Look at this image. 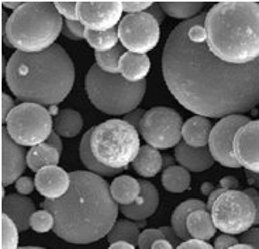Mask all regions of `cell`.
<instances>
[{"instance_id": "7a4b0ae2", "label": "cell", "mask_w": 259, "mask_h": 249, "mask_svg": "<svg viewBox=\"0 0 259 249\" xmlns=\"http://www.w3.org/2000/svg\"><path fill=\"white\" fill-rule=\"evenodd\" d=\"M69 175V191L58 200H46L41 206L54 216V232L65 242H97L109 235L117 223L118 204L111 196L109 183L99 175L84 171Z\"/></svg>"}, {"instance_id": "6125c7cd", "label": "cell", "mask_w": 259, "mask_h": 249, "mask_svg": "<svg viewBox=\"0 0 259 249\" xmlns=\"http://www.w3.org/2000/svg\"><path fill=\"white\" fill-rule=\"evenodd\" d=\"M20 249H46V248H39V246H24V248Z\"/></svg>"}, {"instance_id": "cb8c5ba5", "label": "cell", "mask_w": 259, "mask_h": 249, "mask_svg": "<svg viewBox=\"0 0 259 249\" xmlns=\"http://www.w3.org/2000/svg\"><path fill=\"white\" fill-rule=\"evenodd\" d=\"M189 235L199 239V241H208L215 234V225H214L213 217L207 210H196L189 216L186 221Z\"/></svg>"}, {"instance_id": "277c9868", "label": "cell", "mask_w": 259, "mask_h": 249, "mask_svg": "<svg viewBox=\"0 0 259 249\" xmlns=\"http://www.w3.org/2000/svg\"><path fill=\"white\" fill-rule=\"evenodd\" d=\"M204 28L210 51L233 65L259 59L258 2H220L206 13Z\"/></svg>"}, {"instance_id": "52a82bcc", "label": "cell", "mask_w": 259, "mask_h": 249, "mask_svg": "<svg viewBox=\"0 0 259 249\" xmlns=\"http://www.w3.org/2000/svg\"><path fill=\"white\" fill-rule=\"evenodd\" d=\"M91 148L97 161L111 169H125L136 161L140 145V132L120 118H111L93 127Z\"/></svg>"}, {"instance_id": "f907efd6", "label": "cell", "mask_w": 259, "mask_h": 249, "mask_svg": "<svg viewBox=\"0 0 259 249\" xmlns=\"http://www.w3.org/2000/svg\"><path fill=\"white\" fill-rule=\"evenodd\" d=\"M47 144L51 145L52 148H55L59 154L62 152V139H61V135H58L55 131H52L50 138L47 139Z\"/></svg>"}, {"instance_id": "ee69618b", "label": "cell", "mask_w": 259, "mask_h": 249, "mask_svg": "<svg viewBox=\"0 0 259 249\" xmlns=\"http://www.w3.org/2000/svg\"><path fill=\"white\" fill-rule=\"evenodd\" d=\"M144 114H145V112H144L143 109H137V110H134V112L125 114L123 120L124 121H127L128 124L133 125L134 128H137V131H138V128H140V124H141V120H143Z\"/></svg>"}, {"instance_id": "681fc988", "label": "cell", "mask_w": 259, "mask_h": 249, "mask_svg": "<svg viewBox=\"0 0 259 249\" xmlns=\"http://www.w3.org/2000/svg\"><path fill=\"white\" fill-rule=\"evenodd\" d=\"M147 13H149L151 16H154L159 24H161L162 21H163V19H165V12L162 10V7L159 6V3H154V5L147 10Z\"/></svg>"}, {"instance_id": "ba28073f", "label": "cell", "mask_w": 259, "mask_h": 249, "mask_svg": "<svg viewBox=\"0 0 259 249\" xmlns=\"http://www.w3.org/2000/svg\"><path fill=\"white\" fill-rule=\"evenodd\" d=\"M6 131L20 146H37L46 144L52 134L54 121L51 113L37 103H20L9 114Z\"/></svg>"}, {"instance_id": "6f0895ef", "label": "cell", "mask_w": 259, "mask_h": 249, "mask_svg": "<svg viewBox=\"0 0 259 249\" xmlns=\"http://www.w3.org/2000/svg\"><path fill=\"white\" fill-rule=\"evenodd\" d=\"M213 184L211 183H206L201 186V193L203 194H206V196H210L211 193H213Z\"/></svg>"}, {"instance_id": "5bb4252c", "label": "cell", "mask_w": 259, "mask_h": 249, "mask_svg": "<svg viewBox=\"0 0 259 249\" xmlns=\"http://www.w3.org/2000/svg\"><path fill=\"white\" fill-rule=\"evenodd\" d=\"M234 157L246 171L259 175V120H252L235 134Z\"/></svg>"}, {"instance_id": "ac0fdd59", "label": "cell", "mask_w": 259, "mask_h": 249, "mask_svg": "<svg viewBox=\"0 0 259 249\" xmlns=\"http://www.w3.org/2000/svg\"><path fill=\"white\" fill-rule=\"evenodd\" d=\"M35 213V204L31 198L21 194H9L2 200V214L13 221L19 231L30 228L32 214Z\"/></svg>"}, {"instance_id": "f1b7e54d", "label": "cell", "mask_w": 259, "mask_h": 249, "mask_svg": "<svg viewBox=\"0 0 259 249\" xmlns=\"http://www.w3.org/2000/svg\"><path fill=\"white\" fill-rule=\"evenodd\" d=\"M162 186L163 189L169 193L179 194L186 191L190 187V173L188 169H185L183 166H170L168 169H165L162 173Z\"/></svg>"}, {"instance_id": "ab89813d", "label": "cell", "mask_w": 259, "mask_h": 249, "mask_svg": "<svg viewBox=\"0 0 259 249\" xmlns=\"http://www.w3.org/2000/svg\"><path fill=\"white\" fill-rule=\"evenodd\" d=\"M14 186H16V190H17L19 194H21V196H27V194L32 193L34 187H35V182H32V179H30V177L23 176L20 177L19 180L14 183Z\"/></svg>"}, {"instance_id": "f546056e", "label": "cell", "mask_w": 259, "mask_h": 249, "mask_svg": "<svg viewBox=\"0 0 259 249\" xmlns=\"http://www.w3.org/2000/svg\"><path fill=\"white\" fill-rule=\"evenodd\" d=\"M159 6L170 17L185 19L186 21L199 16L204 7V3L203 2H159Z\"/></svg>"}, {"instance_id": "b9f144b4", "label": "cell", "mask_w": 259, "mask_h": 249, "mask_svg": "<svg viewBox=\"0 0 259 249\" xmlns=\"http://www.w3.org/2000/svg\"><path fill=\"white\" fill-rule=\"evenodd\" d=\"M14 106L13 98L10 96H7L6 93H2V124H6V120L9 117V114L13 112Z\"/></svg>"}, {"instance_id": "91938a15", "label": "cell", "mask_w": 259, "mask_h": 249, "mask_svg": "<svg viewBox=\"0 0 259 249\" xmlns=\"http://www.w3.org/2000/svg\"><path fill=\"white\" fill-rule=\"evenodd\" d=\"M230 249H253L252 246H249V245H245V243H238V245H235L233 248Z\"/></svg>"}, {"instance_id": "f6af8a7d", "label": "cell", "mask_w": 259, "mask_h": 249, "mask_svg": "<svg viewBox=\"0 0 259 249\" xmlns=\"http://www.w3.org/2000/svg\"><path fill=\"white\" fill-rule=\"evenodd\" d=\"M176 249H215L213 248L210 243L204 242V241H199V239H189L182 242L179 246H176Z\"/></svg>"}, {"instance_id": "8992f818", "label": "cell", "mask_w": 259, "mask_h": 249, "mask_svg": "<svg viewBox=\"0 0 259 249\" xmlns=\"http://www.w3.org/2000/svg\"><path fill=\"white\" fill-rule=\"evenodd\" d=\"M88 98L97 110L110 116H125L138 109L147 92V82L131 83L121 75H109L96 64L84 79Z\"/></svg>"}, {"instance_id": "bcb514c9", "label": "cell", "mask_w": 259, "mask_h": 249, "mask_svg": "<svg viewBox=\"0 0 259 249\" xmlns=\"http://www.w3.org/2000/svg\"><path fill=\"white\" fill-rule=\"evenodd\" d=\"M220 186L224 190H237V187L240 186V182L234 176H226L220 180Z\"/></svg>"}, {"instance_id": "2e32d148", "label": "cell", "mask_w": 259, "mask_h": 249, "mask_svg": "<svg viewBox=\"0 0 259 249\" xmlns=\"http://www.w3.org/2000/svg\"><path fill=\"white\" fill-rule=\"evenodd\" d=\"M35 189L46 200H58L71 189V175L59 166H47L35 175Z\"/></svg>"}, {"instance_id": "680465c9", "label": "cell", "mask_w": 259, "mask_h": 249, "mask_svg": "<svg viewBox=\"0 0 259 249\" xmlns=\"http://www.w3.org/2000/svg\"><path fill=\"white\" fill-rule=\"evenodd\" d=\"M170 166H174V159H172V157H169V155H165L163 157V169H168Z\"/></svg>"}, {"instance_id": "ffe728a7", "label": "cell", "mask_w": 259, "mask_h": 249, "mask_svg": "<svg viewBox=\"0 0 259 249\" xmlns=\"http://www.w3.org/2000/svg\"><path fill=\"white\" fill-rule=\"evenodd\" d=\"M213 127L210 120L201 116H194L186 120L182 127V138L192 148H206L210 141Z\"/></svg>"}, {"instance_id": "d6a6232c", "label": "cell", "mask_w": 259, "mask_h": 249, "mask_svg": "<svg viewBox=\"0 0 259 249\" xmlns=\"http://www.w3.org/2000/svg\"><path fill=\"white\" fill-rule=\"evenodd\" d=\"M123 48L116 46L114 49L107 53H95L96 65L109 75H118L120 73V59L123 57Z\"/></svg>"}, {"instance_id": "11a10c76", "label": "cell", "mask_w": 259, "mask_h": 249, "mask_svg": "<svg viewBox=\"0 0 259 249\" xmlns=\"http://www.w3.org/2000/svg\"><path fill=\"white\" fill-rule=\"evenodd\" d=\"M109 249H136V246L128 242H116L111 243Z\"/></svg>"}, {"instance_id": "1f68e13d", "label": "cell", "mask_w": 259, "mask_h": 249, "mask_svg": "<svg viewBox=\"0 0 259 249\" xmlns=\"http://www.w3.org/2000/svg\"><path fill=\"white\" fill-rule=\"evenodd\" d=\"M84 39L89 44V46L95 49V53H107V51L114 49L117 46V42L120 41L118 28H113L109 31H104V33L86 30Z\"/></svg>"}, {"instance_id": "603a6c76", "label": "cell", "mask_w": 259, "mask_h": 249, "mask_svg": "<svg viewBox=\"0 0 259 249\" xmlns=\"http://www.w3.org/2000/svg\"><path fill=\"white\" fill-rule=\"evenodd\" d=\"M133 168L140 176L154 177L163 168V157L158 150L149 146V145L141 146L136 161L133 162Z\"/></svg>"}, {"instance_id": "83f0119b", "label": "cell", "mask_w": 259, "mask_h": 249, "mask_svg": "<svg viewBox=\"0 0 259 249\" xmlns=\"http://www.w3.org/2000/svg\"><path fill=\"white\" fill-rule=\"evenodd\" d=\"M92 132H93V127H92L89 131L84 132L83 138L80 141V148H79V155H80V159L82 162L86 166L88 172H92L95 175H99V176H116L120 173V169H111V168H107L102 165L99 161H97L93 152H92L91 148V138Z\"/></svg>"}, {"instance_id": "db71d44e", "label": "cell", "mask_w": 259, "mask_h": 249, "mask_svg": "<svg viewBox=\"0 0 259 249\" xmlns=\"http://www.w3.org/2000/svg\"><path fill=\"white\" fill-rule=\"evenodd\" d=\"M152 249H175V246L169 241H166V239H161V241H156L152 245Z\"/></svg>"}, {"instance_id": "7dc6e473", "label": "cell", "mask_w": 259, "mask_h": 249, "mask_svg": "<svg viewBox=\"0 0 259 249\" xmlns=\"http://www.w3.org/2000/svg\"><path fill=\"white\" fill-rule=\"evenodd\" d=\"M161 231L163 232V235H165V239L166 241H169V242L172 243L174 246H179V236L176 235L175 231H174V228L172 227H162Z\"/></svg>"}, {"instance_id": "6da1fadb", "label": "cell", "mask_w": 259, "mask_h": 249, "mask_svg": "<svg viewBox=\"0 0 259 249\" xmlns=\"http://www.w3.org/2000/svg\"><path fill=\"white\" fill-rule=\"evenodd\" d=\"M206 13L172 30L162 54L169 92L186 110L201 117L224 118L259 105V59L248 65L227 64L214 55L204 28Z\"/></svg>"}, {"instance_id": "9a60e30c", "label": "cell", "mask_w": 259, "mask_h": 249, "mask_svg": "<svg viewBox=\"0 0 259 249\" xmlns=\"http://www.w3.org/2000/svg\"><path fill=\"white\" fill-rule=\"evenodd\" d=\"M2 186L16 183L27 168V154L23 146L16 144L2 125Z\"/></svg>"}, {"instance_id": "d590c367", "label": "cell", "mask_w": 259, "mask_h": 249, "mask_svg": "<svg viewBox=\"0 0 259 249\" xmlns=\"http://www.w3.org/2000/svg\"><path fill=\"white\" fill-rule=\"evenodd\" d=\"M84 33H86V27L80 21L66 20L64 23L62 34L66 38L72 39V41H82V39H84Z\"/></svg>"}, {"instance_id": "8fae6325", "label": "cell", "mask_w": 259, "mask_h": 249, "mask_svg": "<svg viewBox=\"0 0 259 249\" xmlns=\"http://www.w3.org/2000/svg\"><path fill=\"white\" fill-rule=\"evenodd\" d=\"M118 38L128 53L147 55L161 39V27L147 12L124 16L118 24Z\"/></svg>"}, {"instance_id": "44dd1931", "label": "cell", "mask_w": 259, "mask_h": 249, "mask_svg": "<svg viewBox=\"0 0 259 249\" xmlns=\"http://www.w3.org/2000/svg\"><path fill=\"white\" fill-rule=\"evenodd\" d=\"M151 69V61L148 55L124 53L120 59V75L131 83L143 82Z\"/></svg>"}, {"instance_id": "94428289", "label": "cell", "mask_w": 259, "mask_h": 249, "mask_svg": "<svg viewBox=\"0 0 259 249\" xmlns=\"http://www.w3.org/2000/svg\"><path fill=\"white\" fill-rule=\"evenodd\" d=\"M50 113H51V114H55V113H57V114H59L58 109H57V106H51V109H50Z\"/></svg>"}, {"instance_id": "7bdbcfd3", "label": "cell", "mask_w": 259, "mask_h": 249, "mask_svg": "<svg viewBox=\"0 0 259 249\" xmlns=\"http://www.w3.org/2000/svg\"><path fill=\"white\" fill-rule=\"evenodd\" d=\"M238 239L237 238H234L233 235H227V234H221L217 239H215V242H214V248L215 249H230L235 246V245H238Z\"/></svg>"}, {"instance_id": "c3c4849f", "label": "cell", "mask_w": 259, "mask_h": 249, "mask_svg": "<svg viewBox=\"0 0 259 249\" xmlns=\"http://www.w3.org/2000/svg\"><path fill=\"white\" fill-rule=\"evenodd\" d=\"M248 196L252 198L253 204L256 207V220H255V225H259V193L255 187H248L246 190H244Z\"/></svg>"}, {"instance_id": "836d02e7", "label": "cell", "mask_w": 259, "mask_h": 249, "mask_svg": "<svg viewBox=\"0 0 259 249\" xmlns=\"http://www.w3.org/2000/svg\"><path fill=\"white\" fill-rule=\"evenodd\" d=\"M2 238H0V249H17L19 245V228L17 225L5 214H2Z\"/></svg>"}, {"instance_id": "7c38bea8", "label": "cell", "mask_w": 259, "mask_h": 249, "mask_svg": "<svg viewBox=\"0 0 259 249\" xmlns=\"http://www.w3.org/2000/svg\"><path fill=\"white\" fill-rule=\"evenodd\" d=\"M251 121L252 120L244 114H234L221 118L214 125L208 141V150L211 152L214 161H217L219 164L227 168H241L238 161L234 157V138L240 128Z\"/></svg>"}, {"instance_id": "484cf974", "label": "cell", "mask_w": 259, "mask_h": 249, "mask_svg": "<svg viewBox=\"0 0 259 249\" xmlns=\"http://www.w3.org/2000/svg\"><path fill=\"white\" fill-rule=\"evenodd\" d=\"M83 128V118L80 113L72 109H64L54 120V130L64 138H75Z\"/></svg>"}, {"instance_id": "7402d4cb", "label": "cell", "mask_w": 259, "mask_h": 249, "mask_svg": "<svg viewBox=\"0 0 259 249\" xmlns=\"http://www.w3.org/2000/svg\"><path fill=\"white\" fill-rule=\"evenodd\" d=\"M111 196L117 204L130 206L138 200L141 194V183L128 175H121L113 180L110 186Z\"/></svg>"}, {"instance_id": "816d5d0a", "label": "cell", "mask_w": 259, "mask_h": 249, "mask_svg": "<svg viewBox=\"0 0 259 249\" xmlns=\"http://www.w3.org/2000/svg\"><path fill=\"white\" fill-rule=\"evenodd\" d=\"M246 180H248V184L251 187H255V189H259V175L258 173H252V172L245 171Z\"/></svg>"}, {"instance_id": "9c48e42d", "label": "cell", "mask_w": 259, "mask_h": 249, "mask_svg": "<svg viewBox=\"0 0 259 249\" xmlns=\"http://www.w3.org/2000/svg\"><path fill=\"white\" fill-rule=\"evenodd\" d=\"M210 214L217 230L227 235H238L255 225L256 207L245 191L226 190L215 200Z\"/></svg>"}, {"instance_id": "5b68a950", "label": "cell", "mask_w": 259, "mask_h": 249, "mask_svg": "<svg viewBox=\"0 0 259 249\" xmlns=\"http://www.w3.org/2000/svg\"><path fill=\"white\" fill-rule=\"evenodd\" d=\"M64 20L54 2H24L7 19L3 41L17 51L42 53L55 44Z\"/></svg>"}, {"instance_id": "4316f807", "label": "cell", "mask_w": 259, "mask_h": 249, "mask_svg": "<svg viewBox=\"0 0 259 249\" xmlns=\"http://www.w3.org/2000/svg\"><path fill=\"white\" fill-rule=\"evenodd\" d=\"M59 154L51 145L41 144L27 152V166L34 172H39L47 166H58Z\"/></svg>"}, {"instance_id": "60d3db41", "label": "cell", "mask_w": 259, "mask_h": 249, "mask_svg": "<svg viewBox=\"0 0 259 249\" xmlns=\"http://www.w3.org/2000/svg\"><path fill=\"white\" fill-rule=\"evenodd\" d=\"M240 241L241 243L249 245L253 249H259V228H251L249 231H246L245 234H242Z\"/></svg>"}, {"instance_id": "f5cc1de1", "label": "cell", "mask_w": 259, "mask_h": 249, "mask_svg": "<svg viewBox=\"0 0 259 249\" xmlns=\"http://www.w3.org/2000/svg\"><path fill=\"white\" fill-rule=\"evenodd\" d=\"M224 189H219V190H214L210 196H208V202H207V210H211V207H213V204L215 203V200L219 198V197L224 193Z\"/></svg>"}, {"instance_id": "3957f363", "label": "cell", "mask_w": 259, "mask_h": 249, "mask_svg": "<svg viewBox=\"0 0 259 249\" xmlns=\"http://www.w3.org/2000/svg\"><path fill=\"white\" fill-rule=\"evenodd\" d=\"M5 80L10 92L24 103L57 106L73 87L75 65L57 44L42 53L16 51L7 61Z\"/></svg>"}, {"instance_id": "d4e9b609", "label": "cell", "mask_w": 259, "mask_h": 249, "mask_svg": "<svg viewBox=\"0 0 259 249\" xmlns=\"http://www.w3.org/2000/svg\"><path fill=\"white\" fill-rule=\"evenodd\" d=\"M196 210H207V204H204L201 200H196V198H190V200H185L181 203L174 211L172 214V228L175 231V234L179 236L183 242L189 241L188 227H186V221H188L189 216Z\"/></svg>"}, {"instance_id": "9f6ffc18", "label": "cell", "mask_w": 259, "mask_h": 249, "mask_svg": "<svg viewBox=\"0 0 259 249\" xmlns=\"http://www.w3.org/2000/svg\"><path fill=\"white\" fill-rule=\"evenodd\" d=\"M23 5V2H2V6L7 7V9H12V10H17L20 6Z\"/></svg>"}, {"instance_id": "8d00e7d4", "label": "cell", "mask_w": 259, "mask_h": 249, "mask_svg": "<svg viewBox=\"0 0 259 249\" xmlns=\"http://www.w3.org/2000/svg\"><path fill=\"white\" fill-rule=\"evenodd\" d=\"M165 239V235L161 230H145L141 232L138 239V248L140 249H152V245L156 241Z\"/></svg>"}, {"instance_id": "f35d334b", "label": "cell", "mask_w": 259, "mask_h": 249, "mask_svg": "<svg viewBox=\"0 0 259 249\" xmlns=\"http://www.w3.org/2000/svg\"><path fill=\"white\" fill-rule=\"evenodd\" d=\"M123 10L128 14L144 13L154 5V2H121Z\"/></svg>"}, {"instance_id": "4dcf8cb0", "label": "cell", "mask_w": 259, "mask_h": 249, "mask_svg": "<svg viewBox=\"0 0 259 249\" xmlns=\"http://www.w3.org/2000/svg\"><path fill=\"white\" fill-rule=\"evenodd\" d=\"M140 231L138 225L136 223H131L128 220H118L110 234L107 235V242L116 243V242H128L134 246H138V239H140Z\"/></svg>"}, {"instance_id": "4fadbf2b", "label": "cell", "mask_w": 259, "mask_h": 249, "mask_svg": "<svg viewBox=\"0 0 259 249\" xmlns=\"http://www.w3.org/2000/svg\"><path fill=\"white\" fill-rule=\"evenodd\" d=\"M79 21L86 30L104 33L116 28L123 16L121 2H78Z\"/></svg>"}, {"instance_id": "d6986e66", "label": "cell", "mask_w": 259, "mask_h": 249, "mask_svg": "<svg viewBox=\"0 0 259 249\" xmlns=\"http://www.w3.org/2000/svg\"><path fill=\"white\" fill-rule=\"evenodd\" d=\"M175 159L190 172L207 171L214 164V158L208 148H192L186 142H181L176 146Z\"/></svg>"}, {"instance_id": "e575fe53", "label": "cell", "mask_w": 259, "mask_h": 249, "mask_svg": "<svg viewBox=\"0 0 259 249\" xmlns=\"http://www.w3.org/2000/svg\"><path fill=\"white\" fill-rule=\"evenodd\" d=\"M54 227H55V220H54V216L50 211L42 209V210L35 211L32 214L31 221H30V228H32L35 232L44 234V232L54 230Z\"/></svg>"}, {"instance_id": "74e56055", "label": "cell", "mask_w": 259, "mask_h": 249, "mask_svg": "<svg viewBox=\"0 0 259 249\" xmlns=\"http://www.w3.org/2000/svg\"><path fill=\"white\" fill-rule=\"evenodd\" d=\"M61 16L69 21H79L78 17V2H54Z\"/></svg>"}, {"instance_id": "30bf717a", "label": "cell", "mask_w": 259, "mask_h": 249, "mask_svg": "<svg viewBox=\"0 0 259 249\" xmlns=\"http://www.w3.org/2000/svg\"><path fill=\"white\" fill-rule=\"evenodd\" d=\"M182 117L170 107H152L145 112L138 128L145 142L155 150L176 148L181 144Z\"/></svg>"}, {"instance_id": "e0dca14e", "label": "cell", "mask_w": 259, "mask_h": 249, "mask_svg": "<svg viewBox=\"0 0 259 249\" xmlns=\"http://www.w3.org/2000/svg\"><path fill=\"white\" fill-rule=\"evenodd\" d=\"M141 183V194L138 200L130 206H121V213L124 216L134 220V221H144L158 210L159 206V193L156 187L151 182L147 180H140Z\"/></svg>"}]
</instances>
